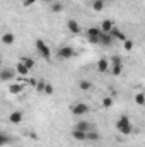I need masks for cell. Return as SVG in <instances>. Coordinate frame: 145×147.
<instances>
[{
	"instance_id": "2e32d148",
	"label": "cell",
	"mask_w": 145,
	"mask_h": 147,
	"mask_svg": "<svg viewBox=\"0 0 145 147\" xmlns=\"http://www.w3.org/2000/svg\"><path fill=\"white\" fill-rule=\"evenodd\" d=\"M101 139V135H99V132L94 128V130H89L87 134H85V140H89V142H97Z\"/></svg>"
},
{
	"instance_id": "52a82bcc",
	"label": "cell",
	"mask_w": 145,
	"mask_h": 147,
	"mask_svg": "<svg viewBox=\"0 0 145 147\" xmlns=\"http://www.w3.org/2000/svg\"><path fill=\"white\" fill-rule=\"evenodd\" d=\"M67 29H68V33H72V34H80V33H82V28H80V24H79L75 19H68V21H67Z\"/></svg>"
},
{
	"instance_id": "3957f363",
	"label": "cell",
	"mask_w": 145,
	"mask_h": 147,
	"mask_svg": "<svg viewBox=\"0 0 145 147\" xmlns=\"http://www.w3.org/2000/svg\"><path fill=\"white\" fill-rule=\"evenodd\" d=\"M75 55H77V51L73 50L72 46H60L58 51H56V57H58L60 60H70Z\"/></svg>"
},
{
	"instance_id": "d4e9b609",
	"label": "cell",
	"mask_w": 145,
	"mask_h": 147,
	"mask_svg": "<svg viewBox=\"0 0 145 147\" xmlns=\"http://www.w3.org/2000/svg\"><path fill=\"white\" fill-rule=\"evenodd\" d=\"M133 46H135V43H133V41H132V39H128V38H126V39H125V41H123V48H125V50H126V51H130V50H132V48H133Z\"/></svg>"
},
{
	"instance_id": "1f68e13d",
	"label": "cell",
	"mask_w": 145,
	"mask_h": 147,
	"mask_svg": "<svg viewBox=\"0 0 145 147\" xmlns=\"http://www.w3.org/2000/svg\"><path fill=\"white\" fill-rule=\"evenodd\" d=\"M15 147H22V146H15Z\"/></svg>"
},
{
	"instance_id": "83f0119b",
	"label": "cell",
	"mask_w": 145,
	"mask_h": 147,
	"mask_svg": "<svg viewBox=\"0 0 145 147\" xmlns=\"http://www.w3.org/2000/svg\"><path fill=\"white\" fill-rule=\"evenodd\" d=\"M43 92H44V94H53V86H51V84H44Z\"/></svg>"
},
{
	"instance_id": "4dcf8cb0",
	"label": "cell",
	"mask_w": 145,
	"mask_h": 147,
	"mask_svg": "<svg viewBox=\"0 0 145 147\" xmlns=\"http://www.w3.org/2000/svg\"><path fill=\"white\" fill-rule=\"evenodd\" d=\"M43 2H44V3H53L55 0H43Z\"/></svg>"
},
{
	"instance_id": "7a4b0ae2",
	"label": "cell",
	"mask_w": 145,
	"mask_h": 147,
	"mask_svg": "<svg viewBox=\"0 0 145 147\" xmlns=\"http://www.w3.org/2000/svg\"><path fill=\"white\" fill-rule=\"evenodd\" d=\"M34 46H36L38 53L41 55V58H44V60H50V58H51V51H50V46H48V45H46L43 39H36Z\"/></svg>"
},
{
	"instance_id": "ffe728a7",
	"label": "cell",
	"mask_w": 145,
	"mask_h": 147,
	"mask_svg": "<svg viewBox=\"0 0 145 147\" xmlns=\"http://www.w3.org/2000/svg\"><path fill=\"white\" fill-rule=\"evenodd\" d=\"M24 91V86L22 84H10L9 86V92L10 94H21Z\"/></svg>"
},
{
	"instance_id": "e0dca14e",
	"label": "cell",
	"mask_w": 145,
	"mask_h": 147,
	"mask_svg": "<svg viewBox=\"0 0 145 147\" xmlns=\"http://www.w3.org/2000/svg\"><path fill=\"white\" fill-rule=\"evenodd\" d=\"M85 134H87V132H82V130H77V128L72 130V137L77 142H85Z\"/></svg>"
},
{
	"instance_id": "ac0fdd59",
	"label": "cell",
	"mask_w": 145,
	"mask_h": 147,
	"mask_svg": "<svg viewBox=\"0 0 145 147\" xmlns=\"http://www.w3.org/2000/svg\"><path fill=\"white\" fill-rule=\"evenodd\" d=\"M104 7H106V0H92V10L101 12L104 10Z\"/></svg>"
},
{
	"instance_id": "5b68a950",
	"label": "cell",
	"mask_w": 145,
	"mask_h": 147,
	"mask_svg": "<svg viewBox=\"0 0 145 147\" xmlns=\"http://www.w3.org/2000/svg\"><path fill=\"white\" fill-rule=\"evenodd\" d=\"M89 111H91V108H89L85 103H77V105L72 106V115H75V116H84V115H87Z\"/></svg>"
},
{
	"instance_id": "cb8c5ba5",
	"label": "cell",
	"mask_w": 145,
	"mask_h": 147,
	"mask_svg": "<svg viewBox=\"0 0 145 147\" xmlns=\"http://www.w3.org/2000/svg\"><path fill=\"white\" fill-rule=\"evenodd\" d=\"M50 5H51V12H55V14L63 12V3H60V2H53V3H50Z\"/></svg>"
},
{
	"instance_id": "30bf717a",
	"label": "cell",
	"mask_w": 145,
	"mask_h": 147,
	"mask_svg": "<svg viewBox=\"0 0 145 147\" xmlns=\"http://www.w3.org/2000/svg\"><path fill=\"white\" fill-rule=\"evenodd\" d=\"M2 43L5 45V46H12L14 45V41H15V36H14V33H10V31H7V33H3L2 34Z\"/></svg>"
},
{
	"instance_id": "5bb4252c",
	"label": "cell",
	"mask_w": 145,
	"mask_h": 147,
	"mask_svg": "<svg viewBox=\"0 0 145 147\" xmlns=\"http://www.w3.org/2000/svg\"><path fill=\"white\" fill-rule=\"evenodd\" d=\"M109 34L113 36V39H119V41H125V39H126V34H125L121 29H118V28H113V29L109 31Z\"/></svg>"
},
{
	"instance_id": "8992f818",
	"label": "cell",
	"mask_w": 145,
	"mask_h": 147,
	"mask_svg": "<svg viewBox=\"0 0 145 147\" xmlns=\"http://www.w3.org/2000/svg\"><path fill=\"white\" fill-rule=\"evenodd\" d=\"M73 128L82 130V132H89V130H94V128H96V125H94V123H91V121H87V120H80V121H77V123H75V127H73Z\"/></svg>"
},
{
	"instance_id": "44dd1931",
	"label": "cell",
	"mask_w": 145,
	"mask_h": 147,
	"mask_svg": "<svg viewBox=\"0 0 145 147\" xmlns=\"http://www.w3.org/2000/svg\"><path fill=\"white\" fill-rule=\"evenodd\" d=\"M113 28H114V24H113V22H111V21H109V19H104V21H103V24H101V28H99V29H101V33H109V31H111V29H113Z\"/></svg>"
},
{
	"instance_id": "9c48e42d",
	"label": "cell",
	"mask_w": 145,
	"mask_h": 147,
	"mask_svg": "<svg viewBox=\"0 0 145 147\" xmlns=\"http://www.w3.org/2000/svg\"><path fill=\"white\" fill-rule=\"evenodd\" d=\"M22 120H24V113L22 111H12L9 115V121L12 125H19V123H22Z\"/></svg>"
},
{
	"instance_id": "ba28073f",
	"label": "cell",
	"mask_w": 145,
	"mask_h": 147,
	"mask_svg": "<svg viewBox=\"0 0 145 147\" xmlns=\"http://www.w3.org/2000/svg\"><path fill=\"white\" fill-rule=\"evenodd\" d=\"M99 36H101V29L99 28H91L87 29V39L91 43H99Z\"/></svg>"
},
{
	"instance_id": "f1b7e54d",
	"label": "cell",
	"mask_w": 145,
	"mask_h": 147,
	"mask_svg": "<svg viewBox=\"0 0 145 147\" xmlns=\"http://www.w3.org/2000/svg\"><path fill=\"white\" fill-rule=\"evenodd\" d=\"M44 84H46L44 80H38V82H36V89L39 91V92H43V89H44Z\"/></svg>"
},
{
	"instance_id": "603a6c76",
	"label": "cell",
	"mask_w": 145,
	"mask_h": 147,
	"mask_svg": "<svg viewBox=\"0 0 145 147\" xmlns=\"http://www.w3.org/2000/svg\"><path fill=\"white\" fill-rule=\"evenodd\" d=\"M15 72L19 74V75H29V69H28L24 63H21V62H19V63L15 65Z\"/></svg>"
},
{
	"instance_id": "8fae6325",
	"label": "cell",
	"mask_w": 145,
	"mask_h": 147,
	"mask_svg": "<svg viewBox=\"0 0 145 147\" xmlns=\"http://www.w3.org/2000/svg\"><path fill=\"white\" fill-rule=\"evenodd\" d=\"M14 70L12 69H2L0 70V80H3V82H7V80H12L14 79Z\"/></svg>"
},
{
	"instance_id": "484cf974",
	"label": "cell",
	"mask_w": 145,
	"mask_h": 147,
	"mask_svg": "<svg viewBox=\"0 0 145 147\" xmlns=\"http://www.w3.org/2000/svg\"><path fill=\"white\" fill-rule=\"evenodd\" d=\"M113 98H109V96H106V98H103V108H111L113 106Z\"/></svg>"
},
{
	"instance_id": "f546056e",
	"label": "cell",
	"mask_w": 145,
	"mask_h": 147,
	"mask_svg": "<svg viewBox=\"0 0 145 147\" xmlns=\"http://www.w3.org/2000/svg\"><path fill=\"white\" fill-rule=\"evenodd\" d=\"M36 2L38 0H22V5H24V7H33Z\"/></svg>"
},
{
	"instance_id": "4316f807",
	"label": "cell",
	"mask_w": 145,
	"mask_h": 147,
	"mask_svg": "<svg viewBox=\"0 0 145 147\" xmlns=\"http://www.w3.org/2000/svg\"><path fill=\"white\" fill-rule=\"evenodd\" d=\"M135 103L138 105V106H142L145 103V96H144V92H138L137 96H135Z\"/></svg>"
},
{
	"instance_id": "6da1fadb",
	"label": "cell",
	"mask_w": 145,
	"mask_h": 147,
	"mask_svg": "<svg viewBox=\"0 0 145 147\" xmlns=\"http://www.w3.org/2000/svg\"><path fill=\"white\" fill-rule=\"evenodd\" d=\"M116 128H118L119 134H123V135H130L132 130H133V123H132V120H130L126 115H121V116L116 120Z\"/></svg>"
},
{
	"instance_id": "277c9868",
	"label": "cell",
	"mask_w": 145,
	"mask_h": 147,
	"mask_svg": "<svg viewBox=\"0 0 145 147\" xmlns=\"http://www.w3.org/2000/svg\"><path fill=\"white\" fill-rule=\"evenodd\" d=\"M109 62H111V69L109 70H111L113 75H119V74L123 72V60L119 57H113Z\"/></svg>"
},
{
	"instance_id": "4fadbf2b",
	"label": "cell",
	"mask_w": 145,
	"mask_h": 147,
	"mask_svg": "<svg viewBox=\"0 0 145 147\" xmlns=\"http://www.w3.org/2000/svg\"><path fill=\"white\" fill-rule=\"evenodd\" d=\"M97 70L101 74H108L109 72V60L99 58V60H97Z\"/></svg>"
},
{
	"instance_id": "9a60e30c",
	"label": "cell",
	"mask_w": 145,
	"mask_h": 147,
	"mask_svg": "<svg viewBox=\"0 0 145 147\" xmlns=\"http://www.w3.org/2000/svg\"><path fill=\"white\" fill-rule=\"evenodd\" d=\"M19 62H21V63H24L29 70L36 67V60H34L33 57H21V60H19Z\"/></svg>"
},
{
	"instance_id": "7c38bea8",
	"label": "cell",
	"mask_w": 145,
	"mask_h": 147,
	"mask_svg": "<svg viewBox=\"0 0 145 147\" xmlns=\"http://www.w3.org/2000/svg\"><path fill=\"white\" fill-rule=\"evenodd\" d=\"M113 36L109 34V33H101V36H99V45H103V46H111L113 45Z\"/></svg>"
},
{
	"instance_id": "7402d4cb",
	"label": "cell",
	"mask_w": 145,
	"mask_h": 147,
	"mask_svg": "<svg viewBox=\"0 0 145 147\" xmlns=\"http://www.w3.org/2000/svg\"><path fill=\"white\" fill-rule=\"evenodd\" d=\"M12 140H14L12 135H9V134H5V132H0V147L5 146V144H9V142H12Z\"/></svg>"
},
{
	"instance_id": "d6986e66",
	"label": "cell",
	"mask_w": 145,
	"mask_h": 147,
	"mask_svg": "<svg viewBox=\"0 0 145 147\" xmlns=\"http://www.w3.org/2000/svg\"><path fill=\"white\" fill-rule=\"evenodd\" d=\"M79 89L80 91H91L92 89V82L87 80V79H82V80H79Z\"/></svg>"
}]
</instances>
